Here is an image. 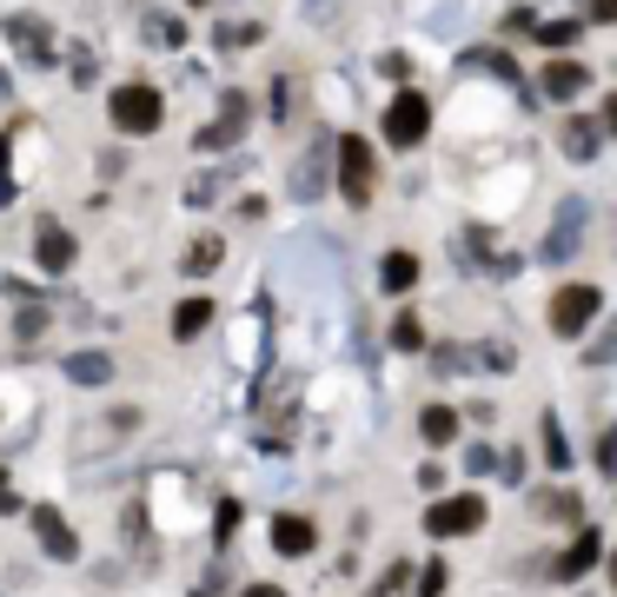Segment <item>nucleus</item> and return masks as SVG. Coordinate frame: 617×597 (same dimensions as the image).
<instances>
[{
	"label": "nucleus",
	"mask_w": 617,
	"mask_h": 597,
	"mask_svg": "<svg viewBox=\"0 0 617 597\" xmlns=\"http://www.w3.org/2000/svg\"><path fill=\"white\" fill-rule=\"evenodd\" d=\"M239 126H246V120H233V113H219V120H213V126H206V133H199L193 146H199V153H219V146H233V140H239Z\"/></svg>",
	"instance_id": "obj_18"
},
{
	"label": "nucleus",
	"mask_w": 617,
	"mask_h": 597,
	"mask_svg": "<svg viewBox=\"0 0 617 597\" xmlns=\"http://www.w3.org/2000/svg\"><path fill=\"white\" fill-rule=\"evenodd\" d=\"M432 133V100L425 93H399L392 106H385V140L392 146H419Z\"/></svg>",
	"instance_id": "obj_3"
},
{
	"label": "nucleus",
	"mask_w": 617,
	"mask_h": 597,
	"mask_svg": "<svg viewBox=\"0 0 617 597\" xmlns=\"http://www.w3.org/2000/svg\"><path fill=\"white\" fill-rule=\"evenodd\" d=\"M146 40H160V47H173V40H179V20H153V27H146Z\"/></svg>",
	"instance_id": "obj_25"
},
{
	"label": "nucleus",
	"mask_w": 617,
	"mask_h": 597,
	"mask_svg": "<svg viewBox=\"0 0 617 597\" xmlns=\"http://www.w3.org/2000/svg\"><path fill=\"white\" fill-rule=\"evenodd\" d=\"M53 326V312L47 306H20V319H13V339H40Z\"/></svg>",
	"instance_id": "obj_21"
},
{
	"label": "nucleus",
	"mask_w": 617,
	"mask_h": 597,
	"mask_svg": "<svg viewBox=\"0 0 617 597\" xmlns=\"http://www.w3.org/2000/svg\"><path fill=\"white\" fill-rule=\"evenodd\" d=\"M379 286H385L392 299H399V292H412V286H419V259H412V253H385V266H379Z\"/></svg>",
	"instance_id": "obj_15"
},
{
	"label": "nucleus",
	"mask_w": 617,
	"mask_h": 597,
	"mask_svg": "<svg viewBox=\"0 0 617 597\" xmlns=\"http://www.w3.org/2000/svg\"><path fill=\"white\" fill-rule=\"evenodd\" d=\"M399 591H405V572H385V578L372 585V597H399Z\"/></svg>",
	"instance_id": "obj_26"
},
{
	"label": "nucleus",
	"mask_w": 617,
	"mask_h": 597,
	"mask_svg": "<svg viewBox=\"0 0 617 597\" xmlns=\"http://www.w3.org/2000/svg\"><path fill=\"white\" fill-rule=\"evenodd\" d=\"M66 379L73 385H113V359L106 352H66Z\"/></svg>",
	"instance_id": "obj_14"
},
{
	"label": "nucleus",
	"mask_w": 617,
	"mask_h": 597,
	"mask_svg": "<svg viewBox=\"0 0 617 597\" xmlns=\"http://www.w3.org/2000/svg\"><path fill=\"white\" fill-rule=\"evenodd\" d=\"M611 591H617V552H611Z\"/></svg>",
	"instance_id": "obj_32"
},
{
	"label": "nucleus",
	"mask_w": 617,
	"mask_h": 597,
	"mask_svg": "<svg viewBox=\"0 0 617 597\" xmlns=\"http://www.w3.org/2000/svg\"><path fill=\"white\" fill-rule=\"evenodd\" d=\"M239 597H286V591H279V585H246Z\"/></svg>",
	"instance_id": "obj_30"
},
{
	"label": "nucleus",
	"mask_w": 617,
	"mask_h": 597,
	"mask_svg": "<svg viewBox=\"0 0 617 597\" xmlns=\"http://www.w3.org/2000/svg\"><path fill=\"white\" fill-rule=\"evenodd\" d=\"M419 439H425L432 452H445V445L459 439V412H452V405H425V412H419Z\"/></svg>",
	"instance_id": "obj_12"
},
{
	"label": "nucleus",
	"mask_w": 617,
	"mask_h": 597,
	"mask_svg": "<svg viewBox=\"0 0 617 597\" xmlns=\"http://www.w3.org/2000/svg\"><path fill=\"white\" fill-rule=\"evenodd\" d=\"M392 346H399V352H419V346H425V332H419V319H412V312L392 326Z\"/></svg>",
	"instance_id": "obj_23"
},
{
	"label": "nucleus",
	"mask_w": 617,
	"mask_h": 597,
	"mask_svg": "<svg viewBox=\"0 0 617 597\" xmlns=\"http://www.w3.org/2000/svg\"><path fill=\"white\" fill-rule=\"evenodd\" d=\"M33 532H40V545H47L53 565H73V558H80V538H73V525H66L53 505H33Z\"/></svg>",
	"instance_id": "obj_6"
},
{
	"label": "nucleus",
	"mask_w": 617,
	"mask_h": 597,
	"mask_svg": "<svg viewBox=\"0 0 617 597\" xmlns=\"http://www.w3.org/2000/svg\"><path fill=\"white\" fill-rule=\"evenodd\" d=\"M0 27H7V40H13L33 66H53V33H47L33 13H13V20H0Z\"/></svg>",
	"instance_id": "obj_8"
},
{
	"label": "nucleus",
	"mask_w": 617,
	"mask_h": 597,
	"mask_svg": "<svg viewBox=\"0 0 617 597\" xmlns=\"http://www.w3.org/2000/svg\"><path fill=\"white\" fill-rule=\"evenodd\" d=\"M598 312H605V292H598V286H558V299H552V332H558V339H578Z\"/></svg>",
	"instance_id": "obj_2"
},
{
	"label": "nucleus",
	"mask_w": 617,
	"mask_h": 597,
	"mask_svg": "<svg viewBox=\"0 0 617 597\" xmlns=\"http://www.w3.org/2000/svg\"><path fill=\"white\" fill-rule=\"evenodd\" d=\"M598 465H605V472H617V425H605V432H598Z\"/></svg>",
	"instance_id": "obj_24"
},
{
	"label": "nucleus",
	"mask_w": 617,
	"mask_h": 597,
	"mask_svg": "<svg viewBox=\"0 0 617 597\" xmlns=\"http://www.w3.org/2000/svg\"><path fill=\"white\" fill-rule=\"evenodd\" d=\"M598 126H605V133H617V93H605V113H598Z\"/></svg>",
	"instance_id": "obj_28"
},
{
	"label": "nucleus",
	"mask_w": 617,
	"mask_h": 597,
	"mask_svg": "<svg viewBox=\"0 0 617 597\" xmlns=\"http://www.w3.org/2000/svg\"><path fill=\"white\" fill-rule=\"evenodd\" d=\"M585 80H592V66H578V60H552V66H545V93H552V100H578Z\"/></svg>",
	"instance_id": "obj_11"
},
{
	"label": "nucleus",
	"mask_w": 617,
	"mask_h": 597,
	"mask_svg": "<svg viewBox=\"0 0 617 597\" xmlns=\"http://www.w3.org/2000/svg\"><path fill=\"white\" fill-rule=\"evenodd\" d=\"M219 259H226V246H219V239H193V253H186V272L199 279V272H213Z\"/></svg>",
	"instance_id": "obj_20"
},
{
	"label": "nucleus",
	"mask_w": 617,
	"mask_h": 597,
	"mask_svg": "<svg viewBox=\"0 0 617 597\" xmlns=\"http://www.w3.org/2000/svg\"><path fill=\"white\" fill-rule=\"evenodd\" d=\"M33 259H40L47 272H66V266H73V233H66L60 219H40V226H33Z\"/></svg>",
	"instance_id": "obj_9"
},
{
	"label": "nucleus",
	"mask_w": 617,
	"mask_h": 597,
	"mask_svg": "<svg viewBox=\"0 0 617 597\" xmlns=\"http://www.w3.org/2000/svg\"><path fill=\"white\" fill-rule=\"evenodd\" d=\"M538 40L558 53V47H572V40H578V20H538Z\"/></svg>",
	"instance_id": "obj_22"
},
{
	"label": "nucleus",
	"mask_w": 617,
	"mask_h": 597,
	"mask_svg": "<svg viewBox=\"0 0 617 597\" xmlns=\"http://www.w3.org/2000/svg\"><path fill=\"white\" fill-rule=\"evenodd\" d=\"M558 146H565V159H592V153H598V120H578V113H572V120L558 126Z\"/></svg>",
	"instance_id": "obj_13"
},
{
	"label": "nucleus",
	"mask_w": 617,
	"mask_h": 597,
	"mask_svg": "<svg viewBox=\"0 0 617 597\" xmlns=\"http://www.w3.org/2000/svg\"><path fill=\"white\" fill-rule=\"evenodd\" d=\"M592 20H617V0H598V7H592Z\"/></svg>",
	"instance_id": "obj_31"
},
{
	"label": "nucleus",
	"mask_w": 617,
	"mask_h": 597,
	"mask_svg": "<svg viewBox=\"0 0 617 597\" xmlns=\"http://www.w3.org/2000/svg\"><path fill=\"white\" fill-rule=\"evenodd\" d=\"M592 359H598V366H605V359H617V319H611V339H605V346H598Z\"/></svg>",
	"instance_id": "obj_29"
},
{
	"label": "nucleus",
	"mask_w": 617,
	"mask_h": 597,
	"mask_svg": "<svg viewBox=\"0 0 617 597\" xmlns=\"http://www.w3.org/2000/svg\"><path fill=\"white\" fill-rule=\"evenodd\" d=\"M578 233H585V199H565V206H558V226H552V239H545V259H552V266L572 259V253H578Z\"/></svg>",
	"instance_id": "obj_10"
},
{
	"label": "nucleus",
	"mask_w": 617,
	"mask_h": 597,
	"mask_svg": "<svg viewBox=\"0 0 617 597\" xmlns=\"http://www.w3.org/2000/svg\"><path fill=\"white\" fill-rule=\"evenodd\" d=\"M598 552H605V545H598V532H578V538H572V552L558 558V578H585V572L598 565Z\"/></svg>",
	"instance_id": "obj_17"
},
{
	"label": "nucleus",
	"mask_w": 617,
	"mask_h": 597,
	"mask_svg": "<svg viewBox=\"0 0 617 597\" xmlns=\"http://www.w3.org/2000/svg\"><path fill=\"white\" fill-rule=\"evenodd\" d=\"M193 7H206V0H193Z\"/></svg>",
	"instance_id": "obj_33"
},
{
	"label": "nucleus",
	"mask_w": 617,
	"mask_h": 597,
	"mask_svg": "<svg viewBox=\"0 0 617 597\" xmlns=\"http://www.w3.org/2000/svg\"><path fill=\"white\" fill-rule=\"evenodd\" d=\"M545 465H552V472H565V465H572V439H565V425H558V419H545Z\"/></svg>",
	"instance_id": "obj_19"
},
{
	"label": "nucleus",
	"mask_w": 617,
	"mask_h": 597,
	"mask_svg": "<svg viewBox=\"0 0 617 597\" xmlns=\"http://www.w3.org/2000/svg\"><path fill=\"white\" fill-rule=\"evenodd\" d=\"M479 525H485V498H439L425 512V532L432 538H472Z\"/></svg>",
	"instance_id": "obj_5"
},
{
	"label": "nucleus",
	"mask_w": 617,
	"mask_h": 597,
	"mask_svg": "<svg viewBox=\"0 0 617 597\" xmlns=\"http://www.w3.org/2000/svg\"><path fill=\"white\" fill-rule=\"evenodd\" d=\"M312 545H319V525L312 518H299V512H279L272 518V552L279 558H312Z\"/></svg>",
	"instance_id": "obj_7"
},
{
	"label": "nucleus",
	"mask_w": 617,
	"mask_h": 597,
	"mask_svg": "<svg viewBox=\"0 0 617 597\" xmlns=\"http://www.w3.org/2000/svg\"><path fill=\"white\" fill-rule=\"evenodd\" d=\"M7 512H20V498H13V478L0 472V518H7Z\"/></svg>",
	"instance_id": "obj_27"
},
{
	"label": "nucleus",
	"mask_w": 617,
	"mask_h": 597,
	"mask_svg": "<svg viewBox=\"0 0 617 597\" xmlns=\"http://www.w3.org/2000/svg\"><path fill=\"white\" fill-rule=\"evenodd\" d=\"M106 113H113V126H120L126 140H146V133H160V120H166V100H160V86H146V80H126V86H113V93H106Z\"/></svg>",
	"instance_id": "obj_1"
},
{
	"label": "nucleus",
	"mask_w": 617,
	"mask_h": 597,
	"mask_svg": "<svg viewBox=\"0 0 617 597\" xmlns=\"http://www.w3.org/2000/svg\"><path fill=\"white\" fill-rule=\"evenodd\" d=\"M372 179H379L372 146H366L359 133H346V140H339V186H346V199H352V206H366V199H372Z\"/></svg>",
	"instance_id": "obj_4"
},
{
	"label": "nucleus",
	"mask_w": 617,
	"mask_h": 597,
	"mask_svg": "<svg viewBox=\"0 0 617 597\" xmlns=\"http://www.w3.org/2000/svg\"><path fill=\"white\" fill-rule=\"evenodd\" d=\"M213 326V299H179L173 306V339H199Z\"/></svg>",
	"instance_id": "obj_16"
}]
</instances>
